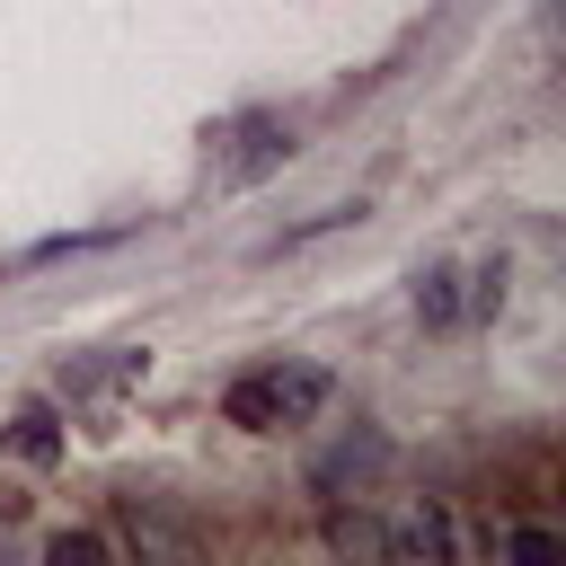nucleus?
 <instances>
[{"label":"nucleus","instance_id":"obj_2","mask_svg":"<svg viewBox=\"0 0 566 566\" xmlns=\"http://www.w3.org/2000/svg\"><path fill=\"white\" fill-rule=\"evenodd\" d=\"M292 159V133L274 124V115H239V124H221V186H256L265 168H283Z\"/></svg>","mask_w":566,"mask_h":566},{"label":"nucleus","instance_id":"obj_3","mask_svg":"<svg viewBox=\"0 0 566 566\" xmlns=\"http://www.w3.org/2000/svg\"><path fill=\"white\" fill-rule=\"evenodd\" d=\"M106 531L124 539L133 566H142V557H203V531H186V522H168V513H142V504H124Z\"/></svg>","mask_w":566,"mask_h":566},{"label":"nucleus","instance_id":"obj_1","mask_svg":"<svg viewBox=\"0 0 566 566\" xmlns=\"http://www.w3.org/2000/svg\"><path fill=\"white\" fill-rule=\"evenodd\" d=\"M327 398H336V380L318 363H256L221 389V416L239 433H301V424L327 416Z\"/></svg>","mask_w":566,"mask_h":566},{"label":"nucleus","instance_id":"obj_4","mask_svg":"<svg viewBox=\"0 0 566 566\" xmlns=\"http://www.w3.org/2000/svg\"><path fill=\"white\" fill-rule=\"evenodd\" d=\"M44 566H133L115 531H53L44 539Z\"/></svg>","mask_w":566,"mask_h":566},{"label":"nucleus","instance_id":"obj_5","mask_svg":"<svg viewBox=\"0 0 566 566\" xmlns=\"http://www.w3.org/2000/svg\"><path fill=\"white\" fill-rule=\"evenodd\" d=\"M9 451H18V460H53V451H62V416H53L44 398H27V407L9 416Z\"/></svg>","mask_w":566,"mask_h":566},{"label":"nucleus","instance_id":"obj_6","mask_svg":"<svg viewBox=\"0 0 566 566\" xmlns=\"http://www.w3.org/2000/svg\"><path fill=\"white\" fill-rule=\"evenodd\" d=\"M416 318H424V327H460V265H433V274L416 283Z\"/></svg>","mask_w":566,"mask_h":566}]
</instances>
